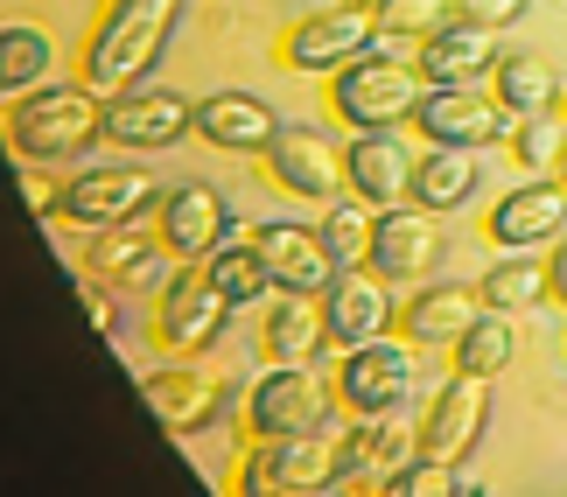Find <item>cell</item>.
<instances>
[{"label":"cell","instance_id":"cell-1","mask_svg":"<svg viewBox=\"0 0 567 497\" xmlns=\"http://www.w3.org/2000/svg\"><path fill=\"white\" fill-rule=\"evenodd\" d=\"M176 21H183V0H105L99 29L78 50V77L105 99L126 92V84H147V71L176 42Z\"/></svg>","mask_w":567,"mask_h":497},{"label":"cell","instance_id":"cell-2","mask_svg":"<svg viewBox=\"0 0 567 497\" xmlns=\"http://www.w3.org/2000/svg\"><path fill=\"white\" fill-rule=\"evenodd\" d=\"M105 141V92L92 84H35L8 105V147L21 162H78Z\"/></svg>","mask_w":567,"mask_h":497},{"label":"cell","instance_id":"cell-3","mask_svg":"<svg viewBox=\"0 0 567 497\" xmlns=\"http://www.w3.org/2000/svg\"><path fill=\"white\" fill-rule=\"evenodd\" d=\"M421 92H427L421 63L364 50L358 63H343V71L330 77V113L351 126V134H379V126H406L413 105H421Z\"/></svg>","mask_w":567,"mask_h":497},{"label":"cell","instance_id":"cell-4","mask_svg":"<svg viewBox=\"0 0 567 497\" xmlns=\"http://www.w3.org/2000/svg\"><path fill=\"white\" fill-rule=\"evenodd\" d=\"M379 21L372 8H358V0H337V8H322L309 21H295L288 35H280V63H288L295 77H337L343 63H358L364 50H379Z\"/></svg>","mask_w":567,"mask_h":497},{"label":"cell","instance_id":"cell-5","mask_svg":"<svg viewBox=\"0 0 567 497\" xmlns=\"http://www.w3.org/2000/svg\"><path fill=\"white\" fill-rule=\"evenodd\" d=\"M330 400L337 385L316 379V364H274V372L252 379V400H246V435L259 442H288V435H316L330 421Z\"/></svg>","mask_w":567,"mask_h":497},{"label":"cell","instance_id":"cell-6","mask_svg":"<svg viewBox=\"0 0 567 497\" xmlns=\"http://www.w3.org/2000/svg\"><path fill=\"white\" fill-rule=\"evenodd\" d=\"M225 315L231 301L225 288L210 280V267H196V259H183V273L162 280V301H155V343L168 358H196L210 351L217 336H225Z\"/></svg>","mask_w":567,"mask_h":497},{"label":"cell","instance_id":"cell-7","mask_svg":"<svg viewBox=\"0 0 567 497\" xmlns=\"http://www.w3.org/2000/svg\"><path fill=\"white\" fill-rule=\"evenodd\" d=\"M343 484V442L337 435H288V442H259L238 456V490L267 497V490H330Z\"/></svg>","mask_w":567,"mask_h":497},{"label":"cell","instance_id":"cell-8","mask_svg":"<svg viewBox=\"0 0 567 497\" xmlns=\"http://www.w3.org/2000/svg\"><path fill=\"white\" fill-rule=\"evenodd\" d=\"M413 126H421L427 147H476L484 155L491 141L512 134V113L484 84H427L421 105H413Z\"/></svg>","mask_w":567,"mask_h":497},{"label":"cell","instance_id":"cell-9","mask_svg":"<svg viewBox=\"0 0 567 497\" xmlns=\"http://www.w3.org/2000/svg\"><path fill=\"white\" fill-rule=\"evenodd\" d=\"M484 435H491V379L455 372L442 393L427 400L421 435H413V442H421V456H434V463H470Z\"/></svg>","mask_w":567,"mask_h":497},{"label":"cell","instance_id":"cell-10","mask_svg":"<svg viewBox=\"0 0 567 497\" xmlns=\"http://www.w3.org/2000/svg\"><path fill=\"white\" fill-rule=\"evenodd\" d=\"M147 210H162L155 168H84V176L63 183V210H56V218H71L84 231H105V225L147 218Z\"/></svg>","mask_w":567,"mask_h":497},{"label":"cell","instance_id":"cell-11","mask_svg":"<svg viewBox=\"0 0 567 497\" xmlns=\"http://www.w3.org/2000/svg\"><path fill=\"white\" fill-rule=\"evenodd\" d=\"M560 231H567V183L560 176H526L484 218V239L497 252H547Z\"/></svg>","mask_w":567,"mask_h":497},{"label":"cell","instance_id":"cell-12","mask_svg":"<svg viewBox=\"0 0 567 497\" xmlns=\"http://www.w3.org/2000/svg\"><path fill=\"white\" fill-rule=\"evenodd\" d=\"M196 126V105L168 84H126V92L105 99V141L134 147V155H155V147H176Z\"/></svg>","mask_w":567,"mask_h":497},{"label":"cell","instance_id":"cell-13","mask_svg":"<svg viewBox=\"0 0 567 497\" xmlns=\"http://www.w3.org/2000/svg\"><path fill=\"white\" fill-rule=\"evenodd\" d=\"M406 393H413V351H406V343L372 336V343H358V351H343L337 406L351 421H364V414H400Z\"/></svg>","mask_w":567,"mask_h":497},{"label":"cell","instance_id":"cell-14","mask_svg":"<svg viewBox=\"0 0 567 497\" xmlns=\"http://www.w3.org/2000/svg\"><path fill=\"white\" fill-rule=\"evenodd\" d=\"M259 162H267L274 189H288L301 204H330L337 189H351L343 183V147L330 134H316V126H280Z\"/></svg>","mask_w":567,"mask_h":497},{"label":"cell","instance_id":"cell-15","mask_svg":"<svg viewBox=\"0 0 567 497\" xmlns=\"http://www.w3.org/2000/svg\"><path fill=\"white\" fill-rule=\"evenodd\" d=\"M442 267V225H434L427 204H385L379 225H372V273H385L392 288L400 280H427Z\"/></svg>","mask_w":567,"mask_h":497},{"label":"cell","instance_id":"cell-16","mask_svg":"<svg viewBox=\"0 0 567 497\" xmlns=\"http://www.w3.org/2000/svg\"><path fill=\"white\" fill-rule=\"evenodd\" d=\"M322 322H330V343H337V351H358V343L400 330L392 280L385 273H364V267H343L330 288H322Z\"/></svg>","mask_w":567,"mask_h":497},{"label":"cell","instance_id":"cell-17","mask_svg":"<svg viewBox=\"0 0 567 497\" xmlns=\"http://www.w3.org/2000/svg\"><path fill=\"white\" fill-rule=\"evenodd\" d=\"M231 225H238V218H231V204L217 197L210 183H183V189H168L162 210H155L162 252H168V259H196V267H204V259L231 239Z\"/></svg>","mask_w":567,"mask_h":497},{"label":"cell","instance_id":"cell-18","mask_svg":"<svg viewBox=\"0 0 567 497\" xmlns=\"http://www.w3.org/2000/svg\"><path fill=\"white\" fill-rule=\"evenodd\" d=\"M413 168H421V155L400 141V126L351 134V147H343V183H351V197H364L372 210L413 197Z\"/></svg>","mask_w":567,"mask_h":497},{"label":"cell","instance_id":"cell-19","mask_svg":"<svg viewBox=\"0 0 567 497\" xmlns=\"http://www.w3.org/2000/svg\"><path fill=\"white\" fill-rule=\"evenodd\" d=\"M141 400H147V414H155L168 435H196V427H210L217 414H225L231 385L204 379L196 364H162V372L141 379Z\"/></svg>","mask_w":567,"mask_h":497},{"label":"cell","instance_id":"cell-20","mask_svg":"<svg viewBox=\"0 0 567 497\" xmlns=\"http://www.w3.org/2000/svg\"><path fill=\"white\" fill-rule=\"evenodd\" d=\"M252 246L267 252V267H274V288H280V294H322V288L337 280V259H330V246H322V231L295 225V218H267V225H252Z\"/></svg>","mask_w":567,"mask_h":497},{"label":"cell","instance_id":"cell-21","mask_svg":"<svg viewBox=\"0 0 567 497\" xmlns=\"http://www.w3.org/2000/svg\"><path fill=\"white\" fill-rule=\"evenodd\" d=\"M497 56H505V50H497V29L449 14L442 29L421 42V77H427V84H491Z\"/></svg>","mask_w":567,"mask_h":497},{"label":"cell","instance_id":"cell-22","mask_svg":"<svg viewBox=\"0 0 567 497\" xmlns=\"http://www.w3.org/2000/svg\"><path fill=\"white\" fill-rule=\"evenodd\" d=\"M476 315H484V294L476 288H463V280H427V288L400 309V336L413 351H449Z\"/></svg>","mask_w":567,"mask_h":497},{"label":"cell","instance_id":"cell-23","mask_svg":"<svg viewBox=\"0 0 567 497\" xmlns=\"http://www.w3.org/2000/svg\"><path fill=\"white\" fill-rule=\"evenodd\" d=\"M196 134L210 147H225V155H267L280 120L259 92H210V99H196Z\"/></svg>","mask_w":567,"mask_h":497},{"label":"cell","instance_id":"cell-24","mask_svg":"<svg viewBox=\"0 0 567 497\" xmlns=\"http://www.w3.org/2000/svg\"><path fill=\"white\" fill-rule=\"evenodd\" d=\"M267 364H316L322 343H330V322H322V294H280L267 309Z\"/></svg>","mask_w":567,"mask_h":497},{"label":"cell","instance_id":"cell-25","mask_svg":"<svg viewBox=\"0 0 567 497\" xmlns=\"http://www.w3.org/2000/svg\"><path fill=\"white\" fill-rule=\"evenodd\" d=\"M491 92H497V105H505L512 120H526V113H560L567 84L539 50H505L497 71H491Z\"/></svg>","mask_w":567,"mask_h":497},{"label":"cell","instance_id":"cell-26","mask_svg":"<svg viewBox=\"0 0 567 497\" xmlns=\"http://www.w3.org/2000/svg\"><path fill=\"white\" fill-rule=\"evenodd\" d=\"M476 197V147H427L413 168V204H427L434 218L463 210Z\"/></svg>","mask_w":567,"mask_h":497},{"label":"cell","instance_id":"cell-27","mask_svg":"<svg viewBox=\"0 0 567 497\" xmlns=\"http://www.w3.org/2000/svg\"><path fill=\"white\" fill-rule=\"evenodd\" d=\"M476 294H484V309L526 315V309H539V301H554L547 294V259L539 252H497L484 267V280H476Z\"/></svg>","mask_w":567,"mask_h":497},{"label":"cell","instance_id":"cell-28","mask_svg":"<svg viewBox=\"0 0 567 497\" xmlns=\"http://www.w3.org/2000/svg\"><path fill=\"white\" fill-rule=\"evenodd\" d=\"M449 358H455V372L505 379V364L518 358V330H512V315H505V309H484V315H476L463 336L449 343Z\"/></svg>","mask_w":567,"mask_h":497},{"label":"cell","instance_id":"cell-29","mask_svg":"<svg viewBox=\"0 0 567 497\" xmlns=\"http://www.w3.org/2000/svg\"><path fill=\"white\" fill-rule=\"evenodd\" d=\"M50 63H56V42L42 29H29V21H8V29H0V99L35 92V84L50 77Z\"/></svg>","mask_w":567,"mask_h":497},{"label":"cell","instance_id":"cell-30","mask_svg":"<svg viewBox=\"0 0 567 497\" xmlns=\"http://www.w3.org/2000/svg\"><path fill=\"white\" fill-rule=\"evenodd\" d=\"M155 252H162V231H147L141 218H126V225H105L99 231L92 252H84V267L105 273V280H134V273L155 267Z\"/></svg>","mask_w":567,"mask_h":497},{"label":"cell","instance_id":"cell-31","mask_svg":"<svg viewBox=\"0 0 567 497\" xmlns=\"http://www.w3.org/2000/svg\"><path fill=\"white\" fill-rule=\"evenodd\" d=\"M204 267H210V280H217V288H225V301H231V309H246V301H267V294H280V288H274V267H267V252H259L252 239H225V246H217V252L204 259Z\"/></svg>","mask_w":567,"mask_h":497},{"label":"cell","instance_id":"cell-32","mask_svg":"<svg viewBox=\"0 0 567 497\" xmlns=\"http://www.w3.org/2000/svg\"><path fill=\"white\" fill-rule=\"evenodd\" d=\"M372 225H379V210L364 204V197H330L322 204V246H330L337 259V273L343 267H372Z\"/></svg>","mask_w":567,"mask_h":497},{"label":"cell","instance_id":"cell-33","mask_svg":"<svg viewBox=\"0 0 567 497\" xmlns=\"http://www.w3.org/2000/svg\"><path fill=\"white\" fill-rule=\"evenodd\" d=\"M505 141H512V162L526 168V176H547L567 155V113H526V120H512Z\"/></svg>","mask_w":567,"mask_h":497},{"label":"cell","instance_id":"cell-34","mask_svg":"<svg viewBox=\"0 0 567 497\" xmlns=\"http://www.w3.org/2000/svg\"><path fill=\"white\" fill-rule=\"evenodd\" d=\"M385 497H476V484L463 477V463H434V456H406L385 477Z\"/></svg>","mask_w":567,"mask_h":497},{"label":"cell","instance_id":"cell-35","mask_svg":"<svg viewBox=\"0 0 567 497\" xmlns=\"http://www.w3.org/2000/svg\"><path fill=\"white\" fill-rule=\"evenodd\" d=\"M455 14V0H372V21L385 42H427Z\"/></svg>","mask_w":567,"mask_h":497},{"label":"cell","instance_id":"cell-36","mask_svg":"<svg viewBox=\"0 0 567 497\" xmlns=\"http://www.w3.org/2000/svg\"><path fill=\"white\" fill-rule=\"evenodd\" d=\"M78 301H84V315H92V330H99V336H120V301L105 294V273L84 267V273H78Z\"/></svg>","mask_w":567,"mask_h":497},{"label":"cell","instance_id":"cell-37","mask_svg":"<svg viewBox=\"0 0 567 497\" xmlns=\"http://www.w3.org/2000/svg\"><path fill=\"white\" fill-rule=\"evenodd\" d=\"M21 204H29V218H56V210H63V183H50L42 162H29V168H21Z\"/></svg>","mask_w":567,"mask_h":497},{"label":"cell","instance_id":"cell-38","mask_svg":"<svg viewBox=\"0 0 567 497\" xmlns=\"http://www.w3.org/2000/svg\"><path fill=\"white\" fill-rule=\"evenodd\" d=\"M533 0H455V14L463 21H484V29H512V21H526Z\"/></svg>","mask_w":567,"mask_h":497},{"label":"cell","instance_id":"cell-39","mask_svg":"<svg viewBox=\"0 0 567 497\" xmlns=\"http://www.w3.org/2000/svg\"><path fill=\"white\" fill-rule=\"evenodd\" d=\"M547 294H554L560 309H567V231H560V239L547 246Z\"/></svg>","mask_w":567,"mask_h":497},{"label":"cell","instance_id":"cell-40","mask_svg":"<svg viewBox=\"0 0 567 497\" xmlns=\"http://www.w3.org/2000/svg\"><path fill=\"white\" fill-rule=\"evenodd\" d=\"M554 176H560V183H567V155H560V168H554Z\"/></svg>","mask_w":567,"mask_h":497},{"label":"cell","instance_id":"cell-41","mask_svg":"<svg viewBox=\"0 0 567 497\" xmlns=\"http://www.w3.org/2000/svg\"><path fill=\"white\" fill-rule=\"evenodd\" d=\"M560 113H567V99H560Z\"/></svg>","mask_w":567,"mask_h":497},{"label":"cell","instance_id":"cell-42","mask_svg":"<svg viewBox=\"0 0 567 497\" xmlns=\"http://www.w3.org/2000/svg\"><path fill=\"white\" fill-rule=\"evenodd\" d=\"M560 343H567V330H560Z\"/></svg>","mask_w":567,"mask_h":497}]
</instances>
